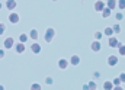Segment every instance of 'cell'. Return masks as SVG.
<instances>
[{
	"mask_svg": "<svg viewBox=\"0 0 125 90\" xmlns=\"http://www.w3.org/2000/svg\"><path fill=\"white\" fill-rule=\"evenodd\" d=\"M54 36H55V29L54 28H47L45 29V35H44V41L45 42H51L52 39H54Z\"/></svg>",
	"mask_w": 125,
	"mask_h": 90,
	"instance_id": "6da1fadb",
	"label": "cell"
},
{
	"mask_svg": "<svg viewBox=\"0 0 125 90\" xmlns=\"http://www.w3.org/2000/svg\"><path fill=\"white\" fill-rule=\"evenodd\" d=\"M7 19H9V22H10V23L16 25V23H19V19H21V16H19V15H18L16 12H10V13H9V18H7Z\"/></svg>",
	"mask_w": 125,
	"mask_h": 90,
	"instance_id": "7a4b0ae2",
	"label": "cell"
},
{
	"mask_svg": "<svg viewBox=\"0 0 125 90\" xmlns=\"http://www.w3.org/2000/svg\"><path fill=\"white\" fill-rule=\"evenodd\" d=\"M12 47H15V39L10 36V38H6L4 41H3V48L4 50H10Z\"/></svg>",
	"mask_w": 125,
	"mask_h": 90,
	"instance_id": "3957f363",
	"label": "cell"
},
{
	"mask_svg": "<svg viewBox=\"0 0 125 90\" xmlns=\"http://www.w3.org/2000/svg\"><path fill=\"white\" fill-rule=\"evenodd\" d=\"M105 7H106V4H105L102 0H97V1L94 3V10H96V12H100V13H102Z\"/></svg>",
	"mask_w": 125,
	"mask_h": 90,
	"instance_id": "277c9868",
	"label": "cell"
},
{
	"mask_svg": "<svg viewBox=\"0 0 125 90\" xmlns=\"http://www.w3.org/2000/svg\"><path fill=\"white\" fill-rule=\"evenodd\" d=\"M90 48H92V51H94V52H99V51L102 50V45H100V41H96V39H94L93 42L90 44Z\"/></svg>",
	"mask_w": 125,
	"mask_h": 90,
	"instance_id": "5b68a950",
	"label": "cell"
},
{
	"mask_svg": "<svg viewBox=\"0 0 125 90\" xmlns=\"http://www.w3.org/2000/svg\"><path fill=\"white\" fill-rule=\"evenodd\" d=\"M106 62H108V65L115 67V65L118 64V57H116V55H109V57H108V60H106Z\"/></svg>",
	"mask_w": 125,
	"mask_h": 90,
	"instance_id": "8992f818",
	"label": "cell"
},
{
	"mask_svg": "<svg viewBox=\"0 0 125 90\" xmlns=\"http://www.w3.org/2000/svg\"><path fill=\"white\" fill-rule=\"evenodd\" d=\"M68 64H70L68 60L61 58V60H58V68H60V70H67V68H68Z\"/></svg>",
	"mask_w": 125,
	"mask_h": 90,
	"instance_id": "52a82bcc",
	"label": "cell"
},
{
	"mask_svg": "<svg viewBox=\"0 0 125 90\" xmlns=\"http://www.w3.org/2000/svg\"><path fill=\"white\" fill-rule=\"evenodd\" d=\"M108 44H109L111 48H116V47H119V42H118V39H116L115 36H111V38L108 39Z\"/></svg>",
	"mask_w": 125,
	"mask_h": 90,
	"instance_id": "ba28073f",
	"label": "cell"
},
{
	"mask_svg": "<svg viewBox=\"0 0 125 90\" xmlns=\"http://www.w3.org/2000/svg\"><path fill=\"white\" fill-rule=\"evenodd\" d=\"M15 50H16V52H18V54H23V52H25V50H26V47H25V44L19 42V44H15Z\"/></svg>",
	"mask_w": 125,
	"mask_h": 90,
	"instance_id": "9c48e42d",
	"label": "cell"
},
{
	"mask_svg": "<svg viewBox=\"0 0 125 90\" xmlns=\"http://www.w3.org/2000/svg\"><path fill=\"white\" fill-rule=\"evenodd\" d=\"M41 45L38 44V42H32V45H31V51L33 52V54H39L41 52Z\"/></svg>",
	"mask_w": 125,
	"mask_h": 90,
	"instance_id": "30bf717a",
	"label": "cell"
},
{
	"mask_svg": "<svg viewBox=\"0 0 125 90\" xmlns=\"http://www.w3.org/2000/svg\"><path fill=\"white\" fill-rule=\"evenodd\" d=\"M4 6L7 7V10H15V7H16V0H6Z\"/></svg>",
	"mask_w": 125,
	"mask_h": 90,
	"instance_id": "8fae6325",
	"label": "cell"
},
{
	"mask_svg": "<svg viewBox=\"0 0 125 90\" xmlns=\"http://www.w3.org/2000/svg\"><path fill=\"white\" fill-rule=\"evenodd\" d=\"M70 64H71V65H74V67H76V65H79V64H80V57H79V55H76V54H74V55H71V57H70Z\"/></svg>",
	"mask_w": 125,
	"mask_h": 90,
	"instance_id": "7c38bea8",
	"label": "cell"
},
{
	"mask_svg": "<svg viewBox=\"0 0 125 90\" xmlns=\"http://www.w3.org/2000/svg\"><path fill=\"white\" fill-rule=\"evenodd\" d=\"M116 6H118L116 0H108V1H106V7H108V9H111V10H114Z\"/></svg>",
	"mask_w": 125,
	"mask_h": 90,
	"instance_id": "4fadbf2b",
	"label": "cell"
},
{
	"mask_svg": "<svg viewBox=\"0 0 125 90\" xmlns=\"http://www.w3.org/2000/svg\"><path fill=\"white\" fill-rule=\"evenodd\" d=\"M38 36H39V35H38V30L36 29H31L29 30V38H31L32 41H36Z\"/></svg>",
	"mask_w": 125,
	"mask_h": 90,
	"instance_id": "5bb4252c",
	"label": "cell"
},
{
	"mask_svg": "<svg viewBox=\"0 0 125 90\" xmlns=\"http://www.w3.org/2000/svg\"><path fill=\"white\" fill-rule=\"evenodd\" d=\"M111 13H112V10H111V9H108V7H105V9H103V12H102V18H103V19H108V18L111 16Z\"/></svg>",
	"mask_w": 125,
	"mask_h": 90,
	"instance_id": "9a60e30c",
	"label": "cell"
},
{
	"mask_svg": "<svg viewBox=\"0 0 125 90\" xmlns=\"http://www.w3.org/2000/svg\"><path fill=\"white\" fill-rule=\"evenodd\" d=\"M103 90H114V83L112 81H105L103 83Z\"/></svg>",
	"mask_w": 125,
	"mask_h": 90,
	"instance_id": "2e32d148",
	"label": "cell"
},
{
	"mask_svg": "<svg viewBox=\"0 0 125 90\" xmlns=\"http://www.w3.org/2000/svg\"><path fill=\"white\" fill-rule=\"evenodd\" d=\"M28 39H29V35H26V33H21V35H19V42L25 44Z\"/></svg>",
	"mask_w": 125,
	"mask_h": 90,
	"instance_id": "e0dca14e",
	"label": "cell"
},
{
	"mask_svg": "<svg viewBox=\"0 0 125 90\" xmlns=\"http://www.w3.org/2000/svg\"><path fill=\"white\" fill-rule=\"evenodd\" d=\"M103 35H106V36H114V29L112 28H106V29L103 30Z\"/></svg>",
	"mask_w": 125,
	"mask_h": 90,
	"instance_id": "ac0fdd59",
	"label": "cell"
},
{
	"mask_svg": "<svg viewBox=\"0 0 125 90\" xmlns=\"http://www.w3.org/2000/svg\"><path fill=\"white\" fill-rule=\"evenodd\" d=\"M29 90H42V86H41L39 83H32Z\"/></svg>",
	"mask_w": 125,
	"mask_h": 90,
	"instance_id": "d6986e66",
	"label": "cell"
},
{
	"mask_svg": "<svg viewBox=\"0 0 125 90\" xmlns=\"http://www.w3.org/2000/svg\"><path fill=\"white\" fill-rule=\"evenodd\" d=\"M112 29H114V33H121V25L119 23H115L112 26Z\"/></svg>",
	"mask_w": 125,
	"mask_h": 90,
	"instance_id": "ffe728a7",
	"label": "cell"
},
{
	"mask_svg": "<svg viewBox=\"0 0 125 90\" xmlns=\"http://www.w3.org/2000/svg\"><path fill=\"white\" fill-rule=\"evenodd\" d=\"M87 84H89L90 90H96V89H97V84H96V81H94V80H90V81H89Z\"/></svg>",
	"mask_w": 125,
	"mask_h": 90,
	"instance_id": "44dd1931",
	"label": "cell"
},
{
	"mask_svg": "<svg viewBox=\"0 0 125 90\" xmlns=\"http://www.w3.org/2000/svg\"><path fill=\"white\" fill-rule=\"evenodd\" d=\"M102 36H103V32H99V30H97V32H94V39H96V41H100V39H102Z\"/></svg>",
	"mask_w": 125,
	"mask_h": 90,
	"instance_id": "7402d4cb",
	"label": "cell"
},
{
	"mask_svg": "<svg viewBox=\"0 0 125 90\" xmlns=\"http://www.w3.org/2000/svg\"><path fill=\"white\" fill-rule=\"evenodd\" d=\"M115 19L119 22V20H122L124 19V15H122V12H118V13H115Z\"/></svg>",
	"mask_w": 125,
	"mask_h": 90,
	"instance_id": "603a6c76",
	"label": "cell"
},
{
	"mask_svg": "<svg viewBox=\"0 0 125 90\" xmlns=\"http://www.w3.org/2000/svg\"><path fill=\"white\" fill-rule=\"evenodd\" d=\"M112 83H114V86H121V83H122V81H121V79H119V77H115V79L112 80Z\"/></svg>",
	"mask_w": 125,
	"mask_h": 90,
	"instance_id": "cb8c5ba5",
	"label": "cell"
},
{
	"mask_svg": "<svg viewBox=\"0 0 125 90\" xmlns=\"http://www.w3.org/2000/svg\"><path fill=\"white\" fill-rule=\"evenodd\" d=\"M118 7H119L121 10H124L125 9V0H118Z\"/></svg>",
	"mask_w": 125,
	"mask_h": 90,
	"instance_id": "d4e9b609",
	"label": "cell"
},
{
	"mask_svg": "<svg viewBox=\"0 0 125 90\" xmlns=\"http://www.w3.org/2000/svg\"><path fill=\"white\" fill-rule=\"evenodd\" d=\"M118 48H119V54H121V55H125V45L124 44H119Z\"/></svg>",
	"mask_w": 125,
	"mask_h": 90,
	"instance_id": "484cf974",
	"label": "cell"
},
{
	"mask_svg": "<svg viewBox=\"0 0 125 90\" xmlns=\"http://www.w3.org/2000/svg\"><path fill=\"white\" fill-rule=\"evenodd\" d=\"M52 83H54V80H52V77H50V76H48V77H45V84H50V86H51Z\"/></svg>",
	"mask_w": 125,
	"mask_h": 90,
	"instance_id": "4316f807",
	"label": "cell"
},
{
	"mask_svg": "<svg viewBox=\"0 0 125 90\" xmlns=\"http://www.w3.org/2000/svg\"><path fill=\"white\" fill-rule=\"evenodd\" d=\"M4 30H6V25H4L3 22H0V35H3Z\"/></svg>",
	"mask_w": 125,
	"mask_h": 90,
	"instance_id": "83f0119b",
	"label": "cell"
},
{
	"mask_svg": "<svg viewBox=\"0 0 125 90\" xmlns=\"http://www.w3.org/2000/svg\"><path fill=\"white\" fill-rule=\"evenodd\" d=\"M119 79H121L122 83H125V73H121V74H119Z\"/></svg>",
	"mask_w": 125,
	"mask_h": 90,
	"instance_id": "f1b7e54d",
	"label": "cell"
},
{
	"mask_svg": "<svg viewBox=\"0 0 125 90\" xmlns=\"http://www.w3.org/2000/svg\"><path fill=\"white\" fill-rule=\"evenodd\" d=\"M4 51H6L4 48H0V58H3V57H4Z\"/></svg>",
	"mask_w": 125,
	"mask_h": 90,
	"instance_id": "f546056e",
	"label": "cell"
},
{
	"mask_svg": "<svg viewBox=\"0 0 125 90\" xmlns=\"http://www.w3.org/2000/svg\"><path fill=\"white\" fill-rule=\"evenodd\" d=\"M82 90H90L89 84H83V86H82Z\"/></svg>",
	"mask_w": 125,
	"mask_h": 90,
	"instance_id": "4dcf8cb0",
	"label": "cell"
},
{
	"mask_svg": "<svg viewBox=\"0 0 125 90\" xmlns=\"http://www.w3.org/2000/svg\"><path fill=\"white\" fill-rule=\"evenodd\" d=\"M93 77H94V79H99V77H100V73H99V71H96V73L93 74Z\"/></svg>",
	"mask_w": 125,
	"mask_h": 90,
	"instance_id": "1f68e13d",
	"label": "cell"
},
{
	"mask_svg": "<svg viewBox=\"0 0 125 90\" xmlns=\"http://www.w3.org/2000/svg\"><path fill=\"white\" fill-rule=\"evenodd\" d=\"M114 90H124L121 86H114Z\"/></svg>",
	"mask_w": 125,
	"mask_h": 90,
	"instance_id": "d6a6232c",
	"label": "cell"
},
{
	"mask_svg": "<svg viewBox=\"0 0 125 90\" xmlns=\"http://www.w3.org/2000/svg\"><path fill=\"white\" fill-rule=\"evenodd\" d=\"M0 90H4V86L3 84H0Z\"/></svg>",
	"mask_w": 125,
	"mask_h": 90,
	"instance_id": "836d02e7",
	"label": "cell"
},
{
	"mask_svg": "<svg viewBox=\"0 0 125 90\" xmlns=\"http://www.w3.org/2000/svg\"><path fill=\"white\" fill-rule=\"evenodd\" d=\"M1 7H3V3H0V10H1Z\"/></svg>",
	"mask_w": 125,
	"mask_h": 90,
	"instance_id": "e575fe53",
	"label": "cell"
},
{
	"mask_svg": "<svg viewBox=\"0 0 125 90\" xmlns=\"http://www.w3.org/2000/svg\"><path fill=\"white\" fill-rule=\"evenodd\" d=\"M51 1H58V0H51Z\"/></svg>",
	"mask_w": 125,
	"mask_h": 90,
	"instance_id": "d590c367",
	"label": "cell"
},
{
	"mask_svg": "<svg viewBox=\"0 0 125 90\" xmlns=\"http://www.w3.org/2000/svg\"><path fill=\"white\" fill-rule=\"evenodd\" d=\"M96 90H97V89H96Z\"/></svg>",
	"mask_w": 125,
	"mask_h": 90,
	"instance_id": "8d00e7d4",
	"label": "cell"
}]
</instances>
